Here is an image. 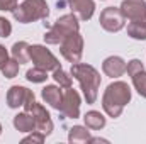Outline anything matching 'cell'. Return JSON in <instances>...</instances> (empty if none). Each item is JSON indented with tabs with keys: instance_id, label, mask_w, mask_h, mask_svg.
I'll return each instance as SVG.
<instances>
[{
	"instance_id": "3",
	"label": "cell",
	"mask_w": 146,
	"mask_h": 144,
	"mask_svg": "<svg viewBox=\"0 0 146 144\" xmlns=\"http://www.w3.org/2000/svg\"><path fill=\"white\" fill-rule=\"evenodd\" d=\"M14 19L21 24L36 22L41 19H46L49 15V7L46 0H24L21 5H17L12 12Z\"/></svg>"
},
{
	"instance_id": "16",
	"label": "cell",
	"mask_w": 146,
	"mask_h": 144,
	"mask_svg": "<svg viewBox=\"0 0 146 144\" xmlns=\"http://www.w3.org/2000/svg\"><path fill=\"white\" fill-rule=\"evenodd\" d=\"M92 136L88 127L85 126H73L72 129L68 131V141L72 144H82V143H90Z\"/></svg>"
},
{
	"instance_id": "10",
	"label": "cell",
	"mask_w": 146,
	"mask_h": 144,
	"mask_svg": "<svg viewBox=\"0 0 146 144\" xmlns=\"http://www.w3.org/2000/svg\"><path fill=\"white\" fill-rule=\"evenodd\" d=\"M26 112H31V114H33V117H34V120H36V131L42 132L44 136H49V134L53 132V127H54V126H53L51 115H49V112L42 107L41 104L34 102Z\"/></svg>"
},
{
	"instance_id": "14",
	"label": "cell",
	"mask_w": 146,
	"mask_h": 144,
	"mask_svg": "<svg viewBox=\"0 0 146 144\" xmlns=\"http://www.w3.org/2000/svg\"><path fill=\"white\" fill-rule=\"evenodd\" d=\"M41 97L46 104H49L53 108L60 110L61 107V102H63V92L60 90V87L56 85H46L41 92Z\"/></svg>"
},
{
	"instance_id": "15",
	"label": "cell",
	"mask_w": 146,
	"mask_h": 144,
	"mask_svg": "<svg viewBox=\"0 0 146 144\" xmlns=\"http://www.w3.org/2000/svg\"><path fill=\"white\" fill-rule=\"evenodd\" d=\"M14 127L19 132H33L36 131V120L31 112H21L14 117Z\"/></svg>"
},
{
	"instance_id": "7",
	"label": "cell",
	"mask_w": 146,
	"mask_h": 144,
	"mask_svg": "<svg viewBox=\"0 0 146 144\" xmlns=\"http://www.w3.org/2000/svg\"><path fill=\"white\" fill-rule=\"evenodd\" d=\"M99 22H100L102 29H106L107 32H119L126 24V17L122 15L119 7H106L100 12Z\"/></svg>"
},
{
	"instance_id": "24",
	"label": "cell",
	"mask_w": 146,
	"mask_h": 144,
	"mask_svg": "<svg viewBox=\"0 0 146 144\" xmlns=\"http://www.w3.org/2000/svg\"><path fill=\"white\" fill-rule=\"evenodd\" d=\"M10 34H12V24L5 17H0V37H9Z\"/></svg>"
},
{
	"instance_id": "25",
	"label": "cell",
	"mask_w": 146,
	"mask_h": 144,
	"mask_svg": "<svg viewBox=\"0 0 146 144\" xmlns=\"http://www.w3.org/2000/svg\"><path fill=\"white\" fill-rule=\"evenodd\" d=\"M44 139H46V136L42 134V132H39V131H33V134L31 136H27V137H24L22 139V143H44Z\"/></svg>"
},
{
	"instance_id": "19",
	"label": "cell",
	"mask_w": 146,
	"mask_h": 144,
	"mask_svg": "<svg viewBox=\"0 0 146 144\" xmlns=\"http://www.w3.org/2000/svg\"><path fill=\"white\" fill-rule=\"evenodd\" d=\"M131 80H133V85H134L136 92L143 98H146V71H145V68L143 70H138L136 73H133L131 75Z\"/></svg>"
},
{
	"instance_id": "18",
	"label": "cell",
	"mask_w": 146,
	"mask_h": 144,
	"mask_svg": "<svg viewBox=\"0 0 146 144\" xmlns=\"http://www.w3.org/2000/svg\"><path fill=\"white\" fill-rule=\"evenodd\" d=\"M12 58L17 59L21 65L29 61V44L26 41H19L12 46Z\"/></svg>"
},
{
	"instance_id": "13",
	"label": "cell",
	"mask_w": 146,
	"mask_h": 144,
	"mask_svg": "<svg viewBox=\"0 0 146 144\" xmlns=\"http://www.w3.org/2000/svg\"><path fill=\"white\" fill-rule=\"evenodd\" d=\"M31 92H33V90H29V88H26V87H21V85L10 87L9 92H7V105L10 108L22 107V105L26 104V98L29 97Z\"/></svg>"
},
{
	"instance_id": "26",
	"label": "cell",
	"mask_w": 146,
	"mask_h": 144,
	"mask_svg": "<svg viewBox=\"0 0 146 144\" xmlns=\"http://www.w3.org/2000/svg\"><path fill=\"white\" fill-rule=\"evenodd\" d=\"M145 66H143V63L139 61V59H131L129 63H127V68H126V71H127V75L131 76L133 73H136L138 70H143Z\"/></svg>"
},
{
	"instance_id": "27",
	"label": "cell",
	"mask_w": 146,
	"mask_h": 144,
	"mask_svg": "<svg viewBox=\"0 0 146 144\" xmlns=\"http://www.w3.org/2000/svg\"><path fill=\"white\" fill-rule=\"evenodd\" d=\"M17 7V0H0V10L3 12H14Z\"/></svg>"
},
{
	"instance_id": "5",
	"label": "cell",
	"mask_w": 146,
	"mask_h": 144,
	"mask_svg": "<svg viewBox=\"0 0 146 144\" xmlns=\"http://www.w3.org/2000/svg\"><path fill=\"white\" fill-rule=\"evenodd\" d=\"M29 59L34 63V66L42 68L46 71H54L56 68L61 66L56 56L46 46H41V44H33V46L29 44Z\"/></svg>"
},
{
	"instance_id": "4",
	"label": "cell",
	"mask_w": 146,
	"mask_h": 144,
	"mask_svg": "<svg viewBox=\"0 0 146 144\" xmlns=\"http://www.w3.org/2000/svg\"><path fill=\"white\" fill-rule=\"evenodd\" d=\"M78 29H80V22H78V17L75 14L61 15L49 27V31L44 34V41H46V44H60L72 32H78Z\"/></svg>"
},
{
	"instance_id": "28",
	"label": "cell",
	"mask_w": 146,
	"mask_h": 144,
	"mask_svg": "<svg viewBox=\"0 0 146 144\" xmlns=\"http://www.w3.org/2000/svg\"><path fill=\"white\" fill-rule=\"evenodd\" d=\"M9 61V53H7V49H5V46H2L0 44V70L3 68V65Z\"/></svg>"
},
{
	"instance_id": "2",
	"label": "cell",
	"mask_w": 146,
	"mask_h": 144,
	"mask_svg": "<svg viewBox=\"0 0 146 144\" xmlns=\"http://www.w3.org/2000/svg\"><path fill=\"white\" fill-rule=\"evenodd\" d=\"M129 102H131V88L124 81L110 83L102 95V108L112 119H117Z\"/></svg>"
},
{
	"instance_id": "8",
	"label": "cell",
	"mask_w": 146,
	"mask_h": 144,
	"mask_svg": "<svg viewBox=\"0 0 146 144\" xmlns=\"http://www.w3.org/2000/svg\"><path fill=\"white\" fill-rule=\"evenodd\" d=\"M80 95L75 88H65V93H63V102H61V107L60 112L65 119H78L80 117Z\"/></svg>"
},
{
	"instance_id": "9",
	"label": "cell",
	"mask_w": 146,
	"mask_h": 144,
	"mask_svg": "<svg viewBox=\"0 0 146 144\" xmlns=\"http://www.w3.org/2000/svg\"><path fill=\"white\" fill-rule=\"evenodd\" d=\"M121 12L129 22L146 24V2L145 0H122Z\"/></svg>"
},
{
	"instance_id": "12",
	"label": "cell",
	"mask_w": 146,
	"mask_h": 144,
	"mask_svg": "<svg viewBox=\"0 0 146 144\" xmlns=\"http://www.w3.org/2000/svg\"><path fill=\"white\" fill-rule=\"evenodd\" d=\"M127 68V63L121 58V56H109L104 59L102 63V71L106 73L110 78H119L126 73Z\"/></svg>"
},
{
	"instance_id": "20",
	"label": "cell",
	"mask_w": 146,
	"mask_h": 144,
	"mask_svg": "<svg viewBox=\"0 0 146 144\" xmlns=\"http://www.w3.org/2000/svg\"><path fill=\"white\" fill-rule=\"evenodd\" d=\"M127 34L136 39V41H145L146 39V24L143 22H129L127 24Z\"/></svg>"
},
{
	"instance_id": "6",
	"label": "cell",
	"mask_w": 146,
	"mask_h": 144,
	"mask_svg": "<svg viewBox=\"0 0 146 144\" xmlns=\"http://www.w3.org/2000/svg\"><path fill=\"white\" fill-rule=\"evenodd\" d=\"M60 51L68 63H80L83 54V37L80 32H72L60 42Z\"/></svg>"
},
{
	"instance_id": "1",
	"label": "cell",
	"mask_w": 146,
	"mask_h": 144,
	"mask_svg": "<svg viewBox=\"0 0 146 144\" xmlns=\"http://www.w3.org/2000/svg\"><path fill=\"white\" fill-rule=\"evenodd\" d=\"M70 73L80 83V88L83 92V97H85L87 104H95V100L99 97L100 81H102L100 73L92 65H85V63H73Z\"/></svg>"
},
{
	"instance_id": "17",
	"label": "cell",
	"mask_w": 146,
	"mask_h": 144,
	"mask_svg": "<svg viewBox=\"0 0 146 144\" xmlns=\"http://www.w3.org/2000/svg\"><path fill=\"white\" fill-rule=\"evenodd\" d=\"M83 120H85V126L92 131H100L106 127V117L97 112V110H90L83 115Z\"/></svg>"
},
{
	"instance_id": "21",
	"label": "cell",
	"mask_w": 146,
	"mask_h": 144,
	"mask_svg": "<svg viewBox=\"0 0 146 144\" xmlns=\"http://www.w3.org/2000/svg\"><path fill=\"white\" fill-rule=\"evenodd\" d=\"M53 78H54V81L61 87V88H70L73 83V76L72 73H66L61 66L60 68H56L54 71H53Z\"/></svg>"
},
{
	"instance_id": "22",
	"label": "cell",
	"mask_w": 146,
	"mask_h": 144,
	"mask_svg": "<svg viewBox=\"0 0 146 144\" xmlns=\"http://www.w3.org/2000/svg\"><path fill=\"white\" fill-rule=\"evenodd\" d=\"M26 78H27L29 81H33V83H44V81L48 80V71H46V70H42V68L34 66V68L27 70Z\"/></svg>"
},
{
	"instance_id": "11",
	"label": "cell",
	"mask_w": 146,
	"mask_h": 144,
	"mask_svg": "<svg viewBox=\"0 0 146 144\" xmlns=\"http://www.w3.org/2000/svg\"><path fill=\"white\" fill-rule=\"evenodd\" d=\"M68 5H70L72 12L78 17V20H82V22L90 20L95 12L94 0H68Z\"/></svg>"
},
{
	"instance_id": "29",
	"label": "cell",
	"mask_w": 146,
	"mask_h": 144,
	"mask_svg": "<svg viewBox=\"0 0 146 144\" xmlns=\"http://www.w3.org/2000/svg\"><path fill=\"white\" fill-rule=\"evenodd\" d=\"M0 134H2V124H0Z\"/></svg>"
},
{
	"instance_id": "23",
	"label": "cell",
	"mask_w": 146,
	"mask_h": 144,
	"mask_svg": "<svg viewBox=\"0 0 146 144\" xmlns=\"http://www.w3.org/2000/svg\"><path fill=\"white\" fill-rule=\"evenodd\" d=\"M19 61L17 59H9L5 65H3V68H2V75L5 76V78H15L17 76V73H19Z\"/></svg>"
}]
</instances>
